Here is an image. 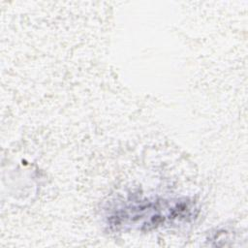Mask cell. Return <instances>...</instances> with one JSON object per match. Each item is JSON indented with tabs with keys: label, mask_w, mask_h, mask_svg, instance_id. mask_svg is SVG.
Instances as JSON below:
<instances>
[{
	"label": "cell",
	"mask_w": 248,
	"mask_h": 248,
	"mask_svg": "<svg viewBox=\"0 0 248 248\" xmlns=\"http://www.w3.org/2000/svg\"><path fill=\"white\" fill-rule=\"evenodd\" d=\"M198 213L195 202L183 199L131 200L118 204L108 216V225L121 231H152L193 220Z\"/></svg>",
	"instance_id": "obj_1"
}]
</instances>
